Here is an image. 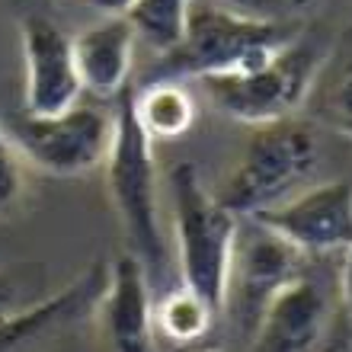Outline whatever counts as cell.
Here are the masks:
<instances>
[{"label":"cell","mask_w":352,"mask_h":352,"mask_svg":"<svg viewBox=\"0 0 352 352\" xmlns=\"http://www.w3.org/2000/svg\"><path fill=\"white\" fill-rule=\"evenodd\" d=\"M305 26L298 19L247 16L237 10L192 3L183 42L164 55L154 80H205L247 74L285 52Z\"/></svg>","instance_id":"6da1fadb"},{"label":"cell","mask_w":352,"mask_h":352,"mask_svg":"<svg viewBox=\"0 0 352 352\" xmlns=\"http://www.w3.org/2000/svg\"><path fill=\"white\" fill-rule=\"evenodd\" d=\"M131 93L135 87H129L116 100V131H112L102 173H106L109 202L131 243V256L141 263L151 292H154L167 272V241H164V228H160L154 141L141 131L138 119H135Z\"/></svg>","instance_id":"7a4b0ae2"},{"label":"cell","mask_w":352,"mask_h":352,"mask_svg":"<svg viewBox=\"0 0 352 352\" xmlns=\"http://www.w3.org/2000/svg\"><path fill=\"white\" fill-rule=\"evenodd\" d=\"M320 164L314 129L295 119L269 122L250 129L237 167L228 173L214 199L237 218L276 208L301 189L314 176Z\"/></svg>","instance_id":"3957f363"},{"label":"cell","mask_w":352,"mask_h":352,"mask_svg":"<svg viewBox=\"0 0 352 352\" xmlns=\"http://www.w3.org/2000/svg\"><path fill=\"white\" fill-rule=\"evenodd\" d=\"M170 199H173L176 263L183 285L221 314L224 282L241 218L214 199L192 164H176L170 170Z\"/></svg>","instance_id":"277c9868"},{"label":"cell","mask_w":352,"mask_h":352,"mask_svg":"<svg viewBox=\"0 0 352 352\" xmlns=\"http://www.w3.org/2000/svg\"><path fill=\"white\" fill-rule=\"evenodd\" d=\"M324 55L327 52L320 48V42L301 32L285 52H278L272 61H266L256 71L205 77L199 84L218 112L256 129L269 122L295 119V112L305 106L314 90Z\"/></svg>","instance_id":"5b68a950"},{"label":"cell","mask_w":352,"mask_h":352,"mask_svg":"<svg viewBox=\"0 0 352 352\" xmlns=\"http://www.w3.org/2000/svg\"><path fill=\"white\" fill-rule=\"evenodd\" d=\"M19 160L48 176H84L106 164L116 131V112L77 102L58 116L3 119Z\"/></svg>","instance_id":"8992f818"},{"label":"cell","mask_w":352,"mask_h":352,"mask_svg":"<svg viewBox=\"0 0 352 352\" xmlns=\"http://www.w3.org/2000/svg\"><path fill=\"white\" fill-rule=\"evenodd\" d=\"M305 263L307 256H301L278 234L250 218H241L231 266H228V282H224L221 311L231 314L237 330L253 336L269 301L295 278L305 276Z\"/></svg>","instance_id":"52a82bcc"},{"label":"cell","mask_w":352,"mask_h":352,"mask_svg":"<svg viewBox=\"0 0 352 352\" xmlns=\"http://www.w3.org/2000/svg\"><path fill=\"white\" fill-rule=\"evenodd\" d=\"M250 221L269 228L301 256H330L352 247V183L330 179L295 192L276 208L253 214Z\"/></svg>","instance_id":"ba28073f"},{"label":"cell","mask_w":352,"mask_h":352,"mask_svg":"<svg viewBox=\"0 0 352 352\" xmlns=\"http://www.w3.org/2000/svg\"><path fill=\"white\" fill-rule=\"evenodd\" d=\"M23 45V116H58L80 102L71 36L45 13L19 16Z\"/></svg>","instance_id":"9c48e42d"},{"label":"cell","mask_w":352,"mask_h":352,"mask_svg":"<svg viewBox=\"0 0 352 352\" xmlns=\"http://www.w3.org/2000/svg\"><path fill=\"white\" fill-rule=\"evenodd\" d=\"M93 311L112 352H157L154 295L144 269L131 253H122L106 266V285Z\"/></svg>","instance_id":"30bf717a"},{"label":"cell","mask_w":352,"mask_h":352,"mask_svg":"<svg viewBox=\"0 0 352 352\" xmlns=\"http://www.w3.org/2000/svg\"><path fill=\"white\" fill-rule=\"evenodd\" d=\"M138 36L125 16H100L71 36L80 90L96 100H119L129 90Z\"/></svg>","instance_id":"8fae6325"},{"label":"cell","mask_w":352,"mask_h":352,"mask_svg":"<svg viewBox=\"0 0 352 352\" xmlns=\"http://www.w3.org/2000/svg\"><path fill=\"white\" fill-rule=\"evenodd\" d=\"M327 295L307 276L285 285L253 330V352H314L327 333Z\"/></svg>","instance_id":"7c38bea8"},{"label":"cell","mask_w":352,"mask_h":352,"mask_svg":"<svg viewBox=\"0 0 352 352\" xmlns=\"http://www.w3.org/2000/svg\"><path fill=\"white\" fill-rule=\"evenodd\" d=\"M106 266L109 263H93L65 292L0 317V352H16L23 346H29L32 340H38V336H45L48 330L93 311L102 295V285H106Z\"/></svg>","instance_id":"4fadbf2b"},{"label":"cell","mask_w":352,"mask_h":352,"mask_svg":"<svg viewBox=\"0 0 352 352\" xmlns=\"http://www.w3.org/2000/svg\"><path fill=\"white\" fill-rule=\"evenodd\" d=\"M131 109L151 141H179L195 125V100L179 80H151L131 93Z\"/></svg>","instance_id":"5bb4252c"},{"label":"cell","mask_w":352,"mask_h":352,"mask_svg":"<svg viewBox=\"0 0 352 352\" xmlns=\"http://www.w3.org/2000/svg\"><path fill=\"white\" fill-rule=\"evenodd\" d=\"M214 311L205 298L189 292L186 285L170 288L154 301V336L173 346H192L212 330Z\"/></svg>","instance_id":"9a60e30c"},{"label":"cell","mask_w":352,"mask_h":352,"mask_svg":"<svg viewBox=\"0 0 352 352\" xmlns=\"http://www.w3.org/2000/svg\"><path fill=\"white\" fill-rule=\"evenodd\" d=\"M195 0H135L129 10V23L141 42H148L154 52L167 55L186 36L189 10Z\"/></svg>","instance_id":"2e32d148"},{"label":"cell","mask_w":352,"mask_h":352,"mask_svg":"<svg viewBox=\"0 0 352 352\" xmlns=\"http://www.w3.org/2000/svg\"><path fill=\"white\" fill-rule=\"evenodd\" d=\"M26 192V179H23V160H19L13 141H10L3 119H0V218H10L16 212Z\"/></svg>","instance_id":"e0dca14e"},{"label":"cell","mask_w":352,"mask_h":352,"mask_svg":"<svg viewBox=\"0 0 352 352\" xmlns=\"http://www.w3.org/2000/svg\"><path fill=\"white\" fill-rule=\"evenodd\" d=\"M324 119L330 122L340 135H346V138L352 141V65L336 77V84L327 93Z\"/></svg>","instance_id":"ac0fdd59"},{"label":"cell","mask_w":352,"mask_h":352,"mask_svg":"<svg viewBox=\"0 0 352 352\" xmlns=\"http://www.w3.org/2000/svg\"><path fill=\"white\" fill-rule=\"evenodd\" d=\"M231 3L228 10H237V13H247V16H269V19H278V7L282 0H224Z\"/></svg>","instance_id":"d6986e66"},{"label":"cell","mask_w":352,"mask_h":352,"mask_svg":"<svg viewBox=\"0 0 352 352\" xmlns=\"http://www.w3.org/2000/svg\"><path fill=\"white\" fill-rule=\"evenodd\" d=\"M84 3L100 16H129V10L135 7V0H84Z\"/></svg>","instance_id":"ffe728a7"},{"label":"cell","mask_w":352,"mask_h":352,"mask_svg":"<svg viewBox=\"0 0 352 352\" xmlns=\"http://www.w3.org/2000/svg\"><path fill=\"white\" fill-rule=\"evenodd\" d=\"M343 305H346V317H349V330H352V247L343 253Z\"/></svg>","instance_id":"44dd1931"},{"label":"cell","mask_w":352,"mask_h":352,"mask_svg":"<svg viewBox=\"0 0 352 352\" xmlns=\"http://www.w3.org/2000/svg\"><path fill=\"white\" fill-rule=\"evenodd\" d=\"M13 298H16V288L7 276H0V317H7L13 311Z\"/></svg>","instance_id":"7402d4cb"},{"label":"cell","mask_w":352,"mask_h":352,"mask_svg":"<svg viewBox=\"0 0 352 352\" xmlns=\"http://www.w3.org/2000/svg\"><path fill=\"white\" fill-rule=\"evenodd\" d=\"M336 352H352V349H336Z\"/></svg>","instance_id":"603a6c76"},{"label":"cell","mask_w":352,"mask_h":352,"mask_svg":"<svg viewBox=\"0 0 352 352\" xmlns=\"http://www.w3.org/2000/svg\"><path fill=\"white\" fill-rule=\"evenodd\" d=\"M205 352H218V349H205Z\"/></svg>","instance_id":"cb8c5ba5"}]
</instances>
